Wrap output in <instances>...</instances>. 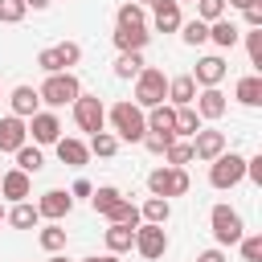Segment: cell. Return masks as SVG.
<instances>
[{"instance_id":"cell-51","label":"cell","mask_w":262,"mask_h":262,"mask_svg":"<svg viewBox=\"0 0 262 262\" xmlns=\"http://www.w3.org/2000/svg\"><path fill=\"white\" fill-rule=\"evenodd\" d=\"M106 262H119V254H106Z\"/></svg>"},{"instance_id":"cell-45","label":"cell","mask_w":262,"mask_h":262,"mask_svg":"<svg viewBox=\"0 0 262 262\" xmlns=\"http://www.w3.org/2000/svg\"><path fill=\"white\" fill-rule=\"evenodd\" d=\"M90 192H94L90 180H74V188H70V196H90Z\"/></svg>"},{"instance_id":"cell-14","label":"cell","mask_w":262,"mask_h":262,"mask_svg":"<svg viewBox=\"0 0 262 262\" xmlns=\"http://www.w3.org/2000/svg\"><path fill=\"white\" fill-rule=\"evenodd\" d=\"M20 143H29V127L20 115H8L0 119V151H16Z\"/></svg>"},{"instance_id":"cell-2","label":"cell","mask_w":262,"mask_h":262,"mask_svg":"<svg viewBox=\"0 0 262 262\" xmlns=\"http://www.w3.org/2000/svg\"><path fill=\"white\" fill-rule=\"evenodd\" d=\"M106 119L115 123L119 139H127V143H139L143 131H147V123H143V106H135V102H115V106L106 111Z\"/></svg>"},{"instance_id":"cell-52","label":"cell","mask_w":262,"mask_h":262,"mask_svg":"<svg viewBox=\"0 0 262 262\" xmlns=\"http://www.w3.org/2000/svg\"><path fill=\"white\" fill-rule=\"evenodd\" d=\"M135 4H151V0H135Z\"/></svg>"},{"instance_id":"cell-43","label":"cell","mask_w":262,"mask_h":262,"mask_svg":"<svg viewBox=\"0 0 262 262\" xmlns=\"http://www.w3.org/2000/svg\"><path fill=\"white\" fill-rule=\"evenodd\" d=\"M246 176H250L254 184H262V156H254V160H246Z\"/></svg>"},{"instance_id":"cell-49","label":"cell","mask_w":262,"mask_h":262,"mask_svg":"<svg viewBox=\"0 0 262 262\" xmlns=\"http://www.w3.org/2000/svg\"><path fill=\"white\" fill-rule=\"evenodd\" d=\"M82 262H106V254H102V258H82Z\"/></svg>"},{"instance_id":"cell-29","label":"cell","mask_w":262,"mask_h":262,"mask_svg":"<svg viewBox=\"0 0 262 262\" xmlns=\"http://www.w3.org/2000/svg\"><path fill=\"white\" fill-rule=\"evenodd\" d=\"M119 201H123V192H119L115 184H102V188H94V192H90V205H94V213H102V217H106Z\"/></svg>"},{"instance_id":"cell-38","label":"cell","mask_w":262,"mask_h":262,"mask_svg":"<svg viewBox=\"0 0 262 262\" xmlns=\"http://www.w3.org/2000/svg\"><path fill=\"white\" fill-rule=\"evenodd\" d=\"M25 0H0V20L4 25H16V20H25Z\"/></svg>"},{"instance_id":"cell-5","label":"cell","mask_w":262,"mask_h":262,"mask_svg":"<svg viewBox=\"0 0 262 262\" xmlns=\"http://www.w3.org/2000/svg\"><path fill=\"white\" fill-rule=\"evenodd\" d=\"M147 188H151V196H184L188 192V172L164 164V168L147 172Z\"/></svg>"},{"instance_id":"cell-41","label":"cell","mask_w":262,"mask_h":262,"mask_svg":"<svg viewBox=\"0 0 262 262\" xmlns=\"http://www.w3.org/2000/svg\"><path fill=\"white\" fill-rule=\"evenodd\" d=\"M246 53H250V66L262 70V29H254V33L246 37Z\"/></svg>"},{"instance_id":"cell-13","label":"cell","mask_w":262,"mask_h":262,"mask_svg":"<svg viewBox=\"0 0 262 262\" xmlns=\"http://www.w3.org/2000/svg\"><path fill=\"white\" fill-rule=\"evenodd\" d=\"M115 45H119V53H131V49H139L143 53V45H147V25H115Z\"/></svg>"},{"instance_id":"cell-42","label":"cell","mask_w":262,"mask_h":262,"mask_svg":"<svg viewBox=\"0 0 262 262\" xmlns=\"http://www.w3.org/2000/svg\"><path fill=\"white\" fill-rule=\"evenodd\" d=\"M172 139H176V135H156V131H143V147H147V151H156V156H164V147H168Z\"/></svg>"},{"instance_id":"cell-12","label":"cell","mask_w":262,"mask_h":262,"mask_svg":"<svg viewBox=\"0 0 262 262\" xmlns=\"http://www.w3.org/2000/svg\"><path fill=\"white\" fill-rule=\"evenodd\" d=\"M225 151V131H196L192 135V160H217Z\"/></svg>"},{"instance_id":"cell-47","label":"cell","mask_w":262,"mask_h":262,"mask_svg":"<svg viewBox=\"0 0 262 262\" xmlns=\"http://www.w3.org/2000/svg\"><path fill=\"white\" fill-rule=\"evenodd\" d=\"M229 8H250V4H258V0H225Z\"/></svg>"},{"instance_id":"cell-37","label":"cell","mask_w":262,"mask_h":262,"mask_svg":"<svg viewBox=\"0 0 262 262\" xmlns=\"http://www.w3.org/2000/svg\"><path fill=\"white\" fill-rule=\"evenodd\" d=\"M196 16H201L205 25L221 20V16H225V0H196Z\"/></svg>"},{"instance_id":"cell-8","label":"cell","mask_w":262,"mask_h":262,"mask_svg":"<svg viewBox=\"0 0 262 262\" xmlns=\"http://www.w3.org/2000/svg\"><path fill=\"white\" fill-rule=\"evenodd\" d=\"M78 57H82V45H78V41H61V45L41 49V53H37V66H41L45 74H61V70L78 66Z\"/></svg>"},{"instance_id":"cell-32","label":"cell","mask_w":262,"mask_h":262,"mask_svg":"<svg viewBox=\"0 0 262 262\" xmlns=\"http://www.w3.org/2000/svg\"><path fill=\"white\" fill-rule=\"evenodd\" d=\"M176 135H196L201 131V115L192 111V106H176V127H172Z\"/></svg>"},{"instance_id":"cell-54","label":"cell","mask_w":262,"mask_h":262,"mask_svg":"<svg viewBox=\"0 0 262 262\" xmlns=\"http://www.w3.org/2000/svg\"><path fill=\"white\" fill-rule=\"evenodd\" d=\"M176 4H184V0H176Z\"/></svg>"},{"instance_id":"cell-34","label":"cell","mask_w":262,"mask_h":262,"mask_svg":"<svg viewBox=\"0 0 262 262\" xmlns=\"http://www.w3.org/2000/svg\"><path fill=\"white\" fill-rule=\"evenodd\" d=\"M164 156H168V164H172V168H184V164H192V143L172 139V143L164 147Z\"/></svg>"},{"instance_id":"cell-35","label":"cell","mask_w":262,"mask_h":262,"mask_svg":"<svg viewBox=\"0 0 262 262\" xmlns=\"http://www.w3.org/2000/svg\"><path fill=\"white\" fill-rule=\"evenodd\" d=\"M106 217H111V221H119V225H131V229H135V225L143 221V217H139V209H135L131 201H119V205H115V209H111Z\"/></svg>"},{"instance_id":"cell-33","label":"cell","mask_w":262,"mask_h":262,"mask_svg":"<svg viewBox=\"0 0 262 262\" xmlns=\"http://www.w3.org/2000/svg\"><path fill=\"white\" fill-rule=\"evenodd\" d=\"M90 151L102 156V160L115 156V151H119V135H111V131H94V135H90Z\"/></svg>"},{"instance_id":"cell-30","label":"cell","mask_w":262,"mask_h":262,"mask_svg":"<svg viewBox=\"0 0 262 262\" xmlns=\"http://www.w3.org/2000/svg\"><path fill=\"white\" fill-rule=\"evenodd\" d=\"M37 242H41V250H45V254H61V250H66V229H61L57 221H49V225L41 229V237H37Z\"/></svg>"},{"instance_id":"cell-10","label":"cell","mask_w":262,"mask_h":262,"mask_svg":"<svg viewBox=\"0 0 262 262\" xmlns=\"http://www.w3.org/2000/svg\"><path fill=\"white\" fill-rule=\"evenodd\" d=\"M29 135H33L37 147H41V143H57V139H61V123H57V115H49V111L29 115Z\"/></svg>"},{"instance_id":"cell-48","label":"cell","mask_w":262,"mask_h":262,"mask_svg":"<svg viewBox=\"0 0 262 262\" xmlns=\"http://www.w3.org/2000/svg\"><path fill=\"white\" fill-rule=\"evenodd\" d=\"M25 8H49V0H25Z\"/></svg>"},{"instance_id":"cell-25","label":"cell","mask_w":262,"mask_h":262,"mask_svg":"<svg viewBox=\"0 0 262 262\" xmlns=\"http://www.w3.org/2000/svg\"><path fill=\"white\" fill-rule=\"evenodd\" d=\"M131 242H135V229H131V225L111 221V229H106V254H127V250H131Z\"/></svg>"},{"instance_id":"cell-22","label":"cell","mask_w":262,"mask_h":262,"mask_svg":"<svg viewBox=\"0 0 262 262\" xmlns=\"http://www.w3.org/2000/svg\"><path fill=\"white\" fill-rule=\"evenodd\" d=\"M237 37H242V29H237L233 20H225V16L209 25V41H213V45H221V49H233V45H237Z\"/></svg>"},{"instance_id":"cell-15","label":"cell","mask_w":262,"mask_h":262,"mask_svg":"<svg viewBox=\"0 0 262 262\" xmlns=\"http://www.w3.org/2000/svg\"><path fill=\"white\" fill-rule=\"evenodd\" d=\"M151 20L160 33H176L184 20H180V4L176 0H151Z\"/></svg>"},{"instance_id":"cell-39","label":"cell","mask_w":262,"mask_h":262,"mask_svg":"<svg viewBox=\"0 0 262 262\" xmlns=\"http://www.w3.org/2000/svg\"><path fill=\"white\" fill-rule=\"evenodd\" d=\"M119 25H143V4H135V0L119 4Z\"/></svg>"},{"instance_id":"cell-24","label":"cell","mask_w":262,"mask_h":262,"mask_svg":"<svg viewBox=\"0 0 262 262\" xmlns=\"http://www.w3.org/2000/svg\"><path fill=\"white\" fill-rule=\"evenodd\" d=\"M4 221H8V225H16V229H33V225L41 221V213H37V205H29V201H16V205L4 213Z\"/></svg>"},{"instance_id":"cell-40","label":"cell","mask_w":262,"mask_h":262,"mask_svg":"<svg viewBox=\"0 0 262 262\" xmlns=\"http://www.w3.org/2000/svg\"><path fill=\"white\" fill-rule=\"evenodd\" d=\"M237 246H242V258H246V262H262V237H258V233H254V237L242 233Z\"/></svg>"},{"instance_id":"cell-18","label":"cell","mask_w":262,"mask_h":262,"mask_svg":"<svg viewBox=\"0 0 262 262\" xmlns=\"http://www.w3.org/2000/svg\"><path fill=\"white\" fill-rule=\"evenodd\" d=\"M29 192H33V184H29V172L12 168V172H4V176H0V196H8L12 205H16V201H25Z\"/></svg>"},{"instance_id":"cell-28","label":"cell","mask_w":262,"mask_h":262,"mask_svg":"<svg viewBox=\"0 0 262 262\" xmlns=\"http://www.w3.org/2000/svg\"><path fill=\"white\" fill-rule=\"evenodd\" d=\"M12 156H16V168H20V172H29V176H33V172H41V164H45L37 143H20Z\"/></svg>"},{"instance_id":"cell-36","label":"cell","mask_w":262,"mask_h":262,"mask_svg":"<svg viewBox=\"0 0 262 262\" xmlns=\"http://www.w3.org/2000/svg\"><path fill=\"white\" fill-rule=\"evenodd\" d=\"M180 29H184V33H180V37H184V45H205V41H209V25H205L201 16H196V20H188V25H180Z\"/></svg>"},{"instance_id":"cell-50","label":"cell","mask_w":262,"mask_h":262,"mask_svg":"<svg viewBox=\"0 0 262 262\" xmlns=\"http://www.w3.org/2000/svg\"><path fill=\"white\" fill-rule=\"evenodd\" d=\"M49 262H66V254H53V258H49Z\"/></svg>"},{"instance_id":"cell-1","label":"cell","mask_w":262,"mask_h":262,"mask_svg":"<svg viewBox=\"0 0 262 262\" xmlns=\"http://www.w3.org/2000/svg\"><path fill=\"white\" fill-rule=\"evenodd\" d=\"M168 98V78H164V70H156V66H143L139 74H135V106H160Z\"/></svg>"},{"instance_id":"cell-9","label":"cell","mask_w":262,"mask_h":262,"mask_svg":"<svg viewBox=\"0 0 262 262\" xmlns=\"http://www.w3.org/2000/svg\"><path fill=\"white\" fill-rule=\"evenodd\" d=\"M147 262H156V258H164V250H168V233H164V225H151V221H139L135 225V242H131Z\"/></svg>"},{"instance_id":"cell-23","label":"cell","mask_w":262,"mask_h":262,"mask_svg":"<svg viewBox=\"0 0 262 262\" xmlns=\"http://www.w3.org/2000/svg\"><path fill=\"white\" fill-rule=\"evenodd\" d=\"M37 106H41V94H37L33 86H16V90H12V115L29 119V115H37Z\"/></svg>"},{"instance_id":"cell-21","label":"cell","mask_w":262,"mask_h":262,"mask_svg":"<svg viewBox=\"0 0 262 262\" xmlns=\"http://www.w3.org/2000/svg\"><path fill=\"white\" fill-rule=\"evenodd\" d=\"M168 98H172V106H192V98H196V82H192V74L168 78Z\"/></svg>"},{"instance_id":"cell-11","label":"cell","mask_w":262,"mask_h":262,"mask_svg":"<svg viewBox=\"0 0 262 262\" xmlns=\"http://www.w3.org/2000/svg\"><path fill=\"white\" fill-rule=\"evenodd\" d=\"M70 209H74V196H70L66 188H49V192H41V201H37V213L49 217V221H61Z\"/></svg>"},{"instance_id":"cell-16","label":"cell","mask_w":262,"mask_h":262,"mask_svg":"<svg viewBox=\"0 0 262 262\" xmlns=\"http://www.w3.org/2000/svg\"><path fill=\"white\" fill-rule=\"evenodd\" d=\"M192 102H196V115H201V119H221V115H225V106H229V102H225V94H221L217 86H205Z\"/></svg>"},{"instance_id":"cell-27","label":"cell","mask_w":262,"mask_h":262,"mask_svg":"<svg viewBox=\"0 0 262 262\" xmlns=\"http://www.w3.org/2000/svg\"><path fill=\"white\" fill-rule=\"evenodd\" d=\"M233 94H237V102H242V106H258V102H262V78H258V74L242 78Z\"/></svg>"},{"instance_id":"cell-44","label":"cell","mask_w":262,"mask_h":262,"mask_svg":"<svg viewBox=\"0 0 262 262\" xmlns=\"http://www.w3.org/2000/svg\"><path fill=\"white\" fill-rule=\"evenodd\" d=\"M242 12H246V25H250V29H262V8H258V4H250V8H242Z\"/></svg>"},{"instance_id":"cell-20","label":"cell","mask_w":262,"mask_h":262,"mask_svg":"<svg viewBox=\"0 0 262 262\" xmlns=\"http://www.w3.org/2000/svg\"><path fill=\"white\" fill-rule=\"evenodd\" d=\"M225 78V61L217 57V53H209V57H201L196 61V74H192V82L196 86H217Z\"/></svg>"},{"instance_id":"cell-4","label":"cell","mask_w":262,"mask_h":262,"mask_svg":"<svg viewBox=\"0 0 262 262\" xmlns=\"http://www.w3.org/2000/svg\"><path fill=\"white\" fill-rule=\"evenodd\" d=\"M37 94H41V102H49V106H66V102H74V98L82 94V82H78L70 70H61V74H49Z\"/></svg>"},{"instance_id":"cell-53","label":"cell","mask_w":262,"mask_h":262,"mask_svg":"<svg viewBox=\"0 0 262 262\" xmlns=\"http://www.w3.org/2000/svg\"><path fill=\"white\" fill-rule=\"evenodd\" d=\"M0 221H4V205H0Z\"/></svg>"},{"instance_id":"cell-6","label":"cell","mask_w":262,"mask_h":262,"mask_svg":"<svg viewBox=\"0 0 262 262\" xmlns=\"http://www.w3.org/2000/svg\"><path fill=\"white\" fill-rule=\"evenodd\" d=\"M209 221H213V237H217V246H237L242 233H246V229H242V213L229 209V205H213Z\"/></svg>"},{"instance_id":"cell-7","label":"cell","mask_w":262,"mask_h":262,"mask_svg":"<svg viewBox=\"0 0 262 262\" xmlns=\"http://www.w3.org/2000/svg\"><path fill=\"white\" fill-rule=\"evenodd\" d=\"M70 106H74V123H78L82 131H90V135H94V131H102V127H106V106H102V98H98V94H78Z\"/></svg>"},{"instance_id":"cell-46","label":"cell","mask_w":262,"mask_h":262,"mask_svg":"<svg viewBox=\"0 0 262 262\" xmlns=\"http://www.w3.org/2000/svg\"><path fill=\"white\" fill-rule=\"evenodd\" d=\"M196 262H225V250H221V246H217V250H205Z\"/></svg>"},{"instance_id":"cell-31","label":"cell","mask_w":262,"mask_h":262,"mask_svg":"<svg viewBox=\"0 0 262 262\" xmlns=\"http://www.w3.org/2000/svg\"><path fill=\"white\" fill-rule=\"evenodd\" d=\"M139 70H143V53H139V49L119 53V61H115V78H135Z\"/></svg>"},{"instance_id":"cell-17","label":"cell","mask_w":262,"mask_h":262,"mask_svg":"<svg viewBox=\"0 0 262 262\" xmlns=\"http://www.w3.org/2000/svg\"><path fill=\"white\" fill-rule=\"evenodd\" d=\"M53 147H57V160H61V164H70V168H82V164L90 160V147H86L82 139H74V135H61Z\"/></svg>"},{"instance_id":"cell-3","label":"cell","mask_w":262,"mask_h":262,"mask_svg":"<svg viewBox=\"0 0 262 262\" xmlns=\"http://www.w3.org/2000/svg\"><path fill=\"white\" fill-rule=\"evenodd\" d=\"M246 180V156L237 151H221L217 160H209V184L213 188H233Z\"/></svg>"},{"instance_id":"cell-26","label":"cell","mask_w":262,"mask_h":262,"mask_svg":"<svg viewBox=\"0 0 262 262\" xmlns=\"http://www.w3.org/2000/svg\"><path fill=\"white\" fill-rule=\"evenodd\" d=\"M139 217H143V221H151V225H164V221L172 217L168 196H147V201H143V209H139Z\"/></svg>"},{"instance_id":"cell-19","label":"cell","mask_w":262,"mask_h":262,"mask_svg":"<svg viewBox=\"0 0 262 262\" xmlns=\"http://www.w3.org/2000/svg\"><path fill=\"white\" fill-rule=\"evenodd\" d=\"M143 123H147V131H156V135H176L172 127H176V106H147V115H143Z\"/></svg>"}]
</instances>
